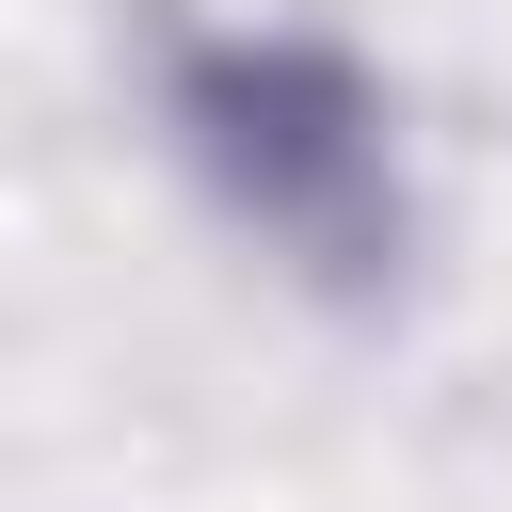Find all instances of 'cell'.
Instances as JSON below:
<instances>
[{
    "label": "cell",
    "instance_id": "1",
    "mask_svg": "<svg viewBox=\"0 0 512 512\" xmlns=\"http://www.w3.org/2000/svg\"><path fill=\"white\" fill-rule=\"evenodd\" d=\"M160 112L192 144V176L320 288V304H384L400 288V144H384V80L336 32H176L160 48Z\"/></svg>",
    "mask_w": 512,
    "mask_h": 512
}]
</instances>
